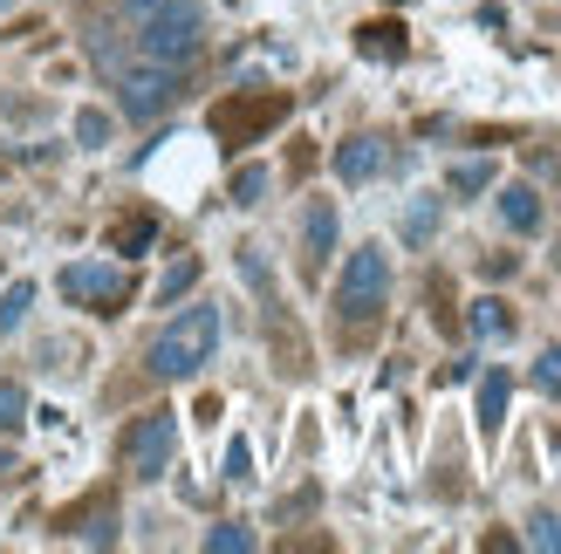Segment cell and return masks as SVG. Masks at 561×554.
<instances>
[{
    "mask_svg": "<svg viewBox=\"0 0 561 554\" xmlns=\"http://www.w3.org/2000/svg\"><path fill=\"white\" fill-rule=\"evenodd\" d=\"M76 137H82V145H103V137H110V117H103V109H82V117H76Z\"/></svg>",
    "mask_w": 561,
    "mask_h": 554,
    "instance_id": "cell-25",
    "label": "cell"
},
{
    "mask_svg": "<svg viewBox=\"0 0 561 554\" xmlns=\"http://www.w3.org/2000/svg\"><path fill=\"white\" fill-rule=\"evenodd\" d=\"M206 547H213V554H247V547H254V534H247L240 520H219V528L206 534Z\"/></svg>",
    "mask_w": 561,
    "mask_h": 554,
    "instance_id": "cell-17",
    "label": "cell"
},
{
    "mask_svg": "<svg viewBox=\"0 0 561 554\" xmlns=\"http://www.w3.org/2000/svg\"><path fill=\"white\" fill-rule=\"evenodd\" d=\"M288 96H280V90H254V96H227V103H213V137H219V145H261V137L280 124V117H288Z\"/></svg>",
    "mask_w": 561,
    "mask_h": 554,
    "instance_id": "cell-4",
    "label": "cell"
},
{
    "mask_svg": "<svg viewBox=\"0 0 561 554\" xmlns=\"http://www.w3.org/2000/svg\"><path fill=\"white\" fill-rule=\"evenodd\" d=\"M535 391H541V397H561V349H541V363H535Z\"/></svg>",
    "mask_w": 561,
    "mask_h": 554,
    "instance_id": "cell-21",
    "label": "cell"
},
{
    "mask_svg": "<svg viewBox=\"0 0 561 554\" xmlns=\"http://www.w3.org/2000/svg\"><path fill=\"white\" fill-rule=\"evenodd\" d=\"M404 27L398 21H370V27H356V55H370V62H404Z\"/></svg>",
    "mask_w": 561,
    "mask_h": 554,
    "instance_id": "cell-10",
    "label": "cell"
},
{
    "mask_svg": "<svg viewBox=\"0 0 561 554\" xmlns=\"http://www.w3.org/2000/svg\"><path fill=\"white\" fill-rule=\"evenodd\" d=\"M390 164V151H383V137H350L343 151H335V178H350V185H363V178H377Z\"/></svg>",
    "mask_w": 561,
    "mask_h": 554,
    "instance_id": "cell-8",
    "label": "cell"
},
{
    "mask_svg": "<svg viewBox=\"0 0 561 554\" xmlns=\"http://www.w3.org/2000/svg\"><path fill=\"white\" fill-rule=\"evenodd\" d=\"M527 541H535V547H554V554H561V513H541L535 528H527Z\"/></svg>",
    "mask_w": 561,
    "mask_h": 554,
    "instance_id": "cell-24",
    "label": "cell"
},
{
    "mask_svg": "<svg viewBox=\"0 0 561 554\" xmlns=\"http://www.w3.org/2000/svg\"><path fill=\"white\" fill-rule=\"evenodd\" d=\"M172 452H179V418H172V411H145V418H130L124 446H117L130 480H158L164 465H172Z\"/></svg>",
    "mask_w": 561,
    "mask_h": 554,
    "instance_id": "cell-5",
    "label": "cell"
},
{
    "mask_svg": "<svg viewBox=\"0 0 561 554\" xmlns=\"http://www.w3.org/2000/svg\"><path fill=\"white\" fill-rule=\"evenodd\" d=\"M261 192H267V172H261V164H247V172L233 178V206H261Z\"/></svg>",
    "mask_w": 561,
    "mask_h": 554,
    "instance_id": "cell-22",
    "label": "cell"
},
{
    "mask_svg": "<svg viewBox=\"0 0 561 554\" xmlns=\"http://www.w3.org/2000/svg\"><path fill=\"white\" fill-rule=\"evenodd\" d=\"M493 185V158H466L453 164V192H486Z\"/></svg>",
    "mask_w": 561,
    "mask_h": 554,
    "instance_id": "cell-16",
    "label": "cell"
},
{
    "mask_svg": "<svg viewBox=\"0 0 561 554\" xmlns=\"http://www.w3.org/2000/svg\"><path fill=\"white\" fill-rule=\"evenodd\" d=\"M8 8H14V0H0V14H8Z\"/></svg>",
    "mask_w": 561,
    "mask_h": 554,
    "instance_id": "cell-29",
    "label": "cell"
},
{
    "mask_svg": "<svg viewBox=\"0 0 561 554\" xmlns=\"http://www.w3.org/2000/svg\"><path fill=\"white\" fill-rule=\"evenodd\" d=\"M472 336H493V343H500V336H514L507 301H493V295H486V301H472Z\"/></svg>",
    "mask_w": 561,
    "mask_h": 554,
    "instance_id": "cell-14",
    "label": "cell"
},
{
    "mask_svg": "<svg viewBox=\"0 0 561 554\" xmlns=\"http://www.w3.org/2000/svg\"><path fill=\"white\" fill-rule=\"evenodd\" d=\"M247 473H254V452H247V438H233L227 446V480H247Z\"/></svg>",
    "mask_w": 561,
    "mask_h": 554,
    "instance_id": "cell-26",
    "label": "cell"
},
{
    "mask_svg": "<svg viewBox=\"0 0 561 554\" xmlns=\"http://www.w3.org/2000/svg\"><path fill=\"white\" fill-rule=\"evenodd\" d=\"M8 473H14V459H8V452H0V480H8Z\"/></svg>",
    "mask_w": 561,
    "mask_h": 554,
    "instance_id": "cell-28",
    "label": "cell"
},
{
    "mask_svg": "<svg viewBox=\"0 0 561 554\" xmlns=\"http://www.w3.org/2000/svg\"><path fill=\"white\" fill-rule=\"evenodd\" d=\"M62 301H76V309H90V315H124L130 309V274L76 261V267H62Z\"/></svg>",
    "mask_w": 561,
    "mask_h": 554,
    "instance_id": "cell-6",
    "label": "cell"
},
{
    "mask_svg": "<svg viewBox=\"0 0 561 554\" xmlns=\"http://www.w3.org/2000/svg\"><path fill=\"white\" fill-rule=\"evenodd\" d=\"M301 240H308V274H316V267H322V261L335 254V206H329V199H308Z\"/></svg>",
    "mask_w": 561,
    "mask_h": 554,
    "instance_id": "cell-9",
    "label": "cell"
},
{
    "mask_svg": "<svg viewBox=\"0 0 561 554\" xmlns=\"http://www.w3.org/2000/svg\"><path fill=\"white\" fill-rule=\"evenodd\" d=\"M432 227H438V206H432V199L404 212V233H411V240H432Z\"/></svg>",
    "mask_w": 561,
    "mask_h": 554,
    "instance_id": "cell-23",
    "label": "cell"
},
{
    "mask_svg": "<svg viewBox=\"0 0 561 554\" xmlns=\"http://www.w3.org/2000/svg\"><path fill=\"white\" fill-rule=\"evenodd\" d=\"M35 309V281H14L8 288V301H0V336H8V328H21V315Z\"/></svg>",
    "mask_w": 561,
    "mask_h": 554,
    "instance_id": "cell-15",
    "label": "cell"
},
{
    "mask_svg": "<svg viewBox=\"0 0 561 554\" xmlns=\"http://www.w3.org/2000/svg\"><path fill=\"white\" fill-rule=\"evenodd\" d=\"M500 219H507L514 233H535V227H541V199H535V185H507V192H500Z\"/></svg>",
    "mask_w": 561,
    "mask_h": 554,
    "instance_id": "cell-12",
    "label": "cell"
},
{
    "mask_svg": "<svg viewBox=\"0 0 561 554\" xmlns=\"http://www.w3.org/2000/svg\"><path fill=\"white\" fill-rule=\"evenodd\" d=\"M27 425V391L21 383H0V431H21Z\"/></svg>",
    "mask_w": 561,
    "mask_h": 554,
    "instance_id": "cell-18",
    "label": "cell"
},
{
    "mask_svg": "<svg viewBox=\"0 0 561 554\" xmlns=\"http://www.w3.org/2000/svg\"><path fill=\"white\" fill-rule=\"evenodd\" d=\"M383 301H390V261L377 246H356L343 267V288H335V315H343V328H363L383 315Z\"/></svg>",
    "mask_w": 561,
    "mask_h": 554,
    "instance_id": "cell-3",
    "label": "cell"
},
{
    "mask_svg": "<svg viewBox=\"0 0 561 554\" xmlns=\"http://www.w3.org/2000/svg\"><path fill=\"white\" fill-rule=\"evenodd\" d=\"M507 397H514V377L507 370H486V383H480V431L486 438L507 425Z\"/></svg>",
    "mask_w": 561,
    "mask_h": 554,
    "instance_id": "cell-11",
    "label": "cell"
},
{
    "mask_svg": "<svg viewBox=\"0 0 561 554\" xmlns=\"http://www.w3.org/2000/svg\"><path fill=\"white\" fill-rule=\"evenodd\" d=\"M124 27H130L137 55L158 62V69H185V62H199V48H206V14L192 8V0H130Z\"/></svg>",
    "mask_w": 561,
    "mask_h": 554,
    "instance_id": "cell-1",
    "label": "cell"
},
{
    "mask_svg": "<svg viewBox=\"0 0 561 554\" xmlns=\"http://www.w3.org/2000/svg\"><path fill=\"white\" fill-rule=\"evenodd\" d=\"M151 240H158V219L151 212H124L117 227H110V246H117V254H145Z\"/></svg>",
    "mask_w": 561,
    "mask_h": 554,
    "instance_id": "cell-13",
    "label": "cell"
},
{
    "mask_svg": "<svg viewBox=\"0 0 561 554\" xmlns=\"http://www.w3.org/2000/svg\"><path fill=\"white\" fill-rule=\"evenodd\" d=\"M213 343H219V309H185V315L151 343L145 363H151L158 383H179V377H192V370L213 356Z\"/></svg>",
    "mask_w": 561,
    "mask_h": 554,
    "instance_id": "cell-2",
    "label": "cell"
},
{
    "mask_svg": "<svg viewBox=\"0 0 561 554\" xmlns=\"http://www.w3.org/2000/svg\"><path fill=\"white\" fill-rule=\"evenodd\" d=\"M117 69V62H110ZM179 69H158V62H145V69H117V96H124V109L130 117H158V109H172L179 103Z\"/></svg>",
    "mask_w": 561,
    "mask_h": 554,
    "instance_id": "cell-7",
    "label": "cell"
},
{
    "mask_svg": "<svg viewBox=\"0 0 561 554\" xmlns=\"http://www.w3.org/2000/svg\"><path fill=\"white\" fill-rule=\"evenodd\" d=\"M480 274H486V281H507V274H514V254H493V261H486Z\"/></svg>",
    "mask_w": 561,
    "mask_h": 554,
    "instance_id": "cell-27",
    "label": "cell"
},
{
    "mask_svg": "<svg viewBox=\"0 0 561 554\" xmlns=\"http://www.w3.org/2000/svg\"><path fill=\"white\" fill-rule=\"evenodd\" d=\"M192 281H199V254H192V261H179L172 274H164V281H158V301H179Z\"/></svg>",
    "mask_w": 561,
    "mask_h": 554,
    "instance_id": "cell-19",
    "label": "cell"
},
{
    "mask_svg": "<svg viewBox=\"0 0 561 554\" xmlns=\"http://www.w3.org/2000/svg\"><path fill=\"white\" fill-rule=\"evenodd\" d=\"M69 534H90L96 547H110V541H117V513H110V500H96V513H90V528H69Z\"/></svg>",
    "mask_w": 561,
    "mask_h": 554,
    "instance_id": "cell-20",
    "label": "cell"
}]
</instances>
